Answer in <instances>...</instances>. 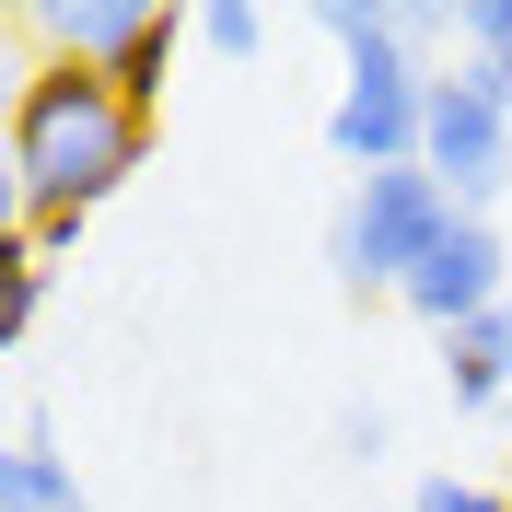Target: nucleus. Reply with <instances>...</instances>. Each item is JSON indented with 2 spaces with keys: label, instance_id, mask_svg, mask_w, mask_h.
Masks as SVG:
<instances>
[{
  "label": "nucleus",
  "instance_id": "nucleus-2",
  "mask_svg": "<svg viewBox=\"0 0 512 512\" xmlns=\"http://www.w3.org/2000/svg\"><path fill=\"white\" fill-rule=\"evenodd\" d=\"M454 222H466V210H454V187L431 175V163L350 175V210H338V280H350V291H408Z\"/></svg>",
  "mask_w": 512,
  "mask_h": 512
},
{
  "label": "nucleus",
  "instance_id": "nucleus-1",
  "mask_svg": "<svg viewBox=\"0 0 512 512\" xmlns=\"http://www.w3.org/2000/svg\"><path fill=\"white\" fill-rule=\"evenodd\" d=\"M140 163H152V117L94 59L24 70V94H12V222L35 245H70Z\"/></svg>",
  "mask_w": 512,
  "mask_h": 512
},
{
  "label": "nucleus",
  "instance_id": "nucleus-5",
  "mask_svg": "<svg viewBox=\"0 0 512 512\" xmlns=\"http://www.w3.org/2000/svg\"><path fill=\"white\" fill-rule=\"evenodd\" d=\"M501 268H512V256H501V233H489V210H466V222L431 245V268H419L396 303H408L419 326H443V338H454V326H478V315H501V303H512Z\"/></svg>",
  "mask_w": 512,
  "mask_h": 512
},
{
  "label": "nucleus",
  "instance_id": "nucleus-11",
  "mask_svg": "<svg viewBox=\"0 0 512 512\" xmlns=\"http://www.w3.org/2000/svg\"><path fill=\"white\" fill-rule=\"evenodd\" d=\"M338 454H361V466H373V454H384V408H373V396H361V408L338 419Z\"/></svg>",
  "mask_w": 512,
  "mask_h": 512
},
{
  "label": "nucleus",
  "instance_id": "nucleus-8",
  "mask_svg": "<svg viewBox=\"0 0 512 512\" xmlns=\"http://www.w3.org/2000/svg\"><path fill=\"white\" fill-rule=\"evenodd\" d=\"M454 24H466V70H478L489 94L512 105V0H466Z\"/></svg>",
  "mask_w": 512,
  "mask_h": 512
},
{
  "label": "nucleus",
  "instance_id": "nucleus-7",
  "mask_svg": "<svg viewBox=\"0 0 512 512\" xmlns=\"http://www.w3.org/2000/svg\"><path fill=\"white\" fill-rule=\"evenodd\" d=\"M0 512H94L82 501V478H70L59 466V443H47V431H12V454H0Z\"/></svg>",
  "mask_w": 512,
  "mask_h": 512
},
{
  "label": "nucleus",
  "instance_id": "nucleus-3",
  "mask_svg": "<svg viewBox=\"0 0 512 512\" xmlns=\"http://www.w3.org/2000/svg\"><path fill=\"white\" fill-rule=\"evenodd\" d=\"M419 163L454 187V210H489L512 187V105L489 94L478 70H431V128H419Z\"/></svg>",
  "mask_w": 512,
  "mask_h": 512
},
{
  "label": "nucleus",
  "instance_id": "nucleus-4",
  "mask_svg": "<svg viewBox=\"0 0 512 512\" xmlns=\"http://www.w3.org/2000/svg\"><path fill=\"white\" fill-rule=\"evenodd\" d=\"M47 35H59V59H94L105 82L140 105V117L163 105V70H175V12H152V0H59V12H47Z\"/></svg>",
  "mask_w": 512,
  "mask_h": 512
},
{
  "label": "nucleus",
  "instance_id": "nucleus-9",
  "mask_svg": "<svg viewBox=\"0 0 512 512\" xmlns=\"http://www.w3.org/2000/svg\"><path fill=\"white\" fill-rule=\"evenodd\" d=\"M198 47H210V59H256V35H268V24H256V12H245V0H210V12H198Z\"/></svg>",
  "mask_w": 512,
  "mask_h": 512
},
{
  "label": "nucleus",
  "instance_id": "nucleus-6",
  "mask_svg": "<svg viewBox=\"0 0 512 512\" xmlns=\"http://www.w3.org/2000/svg\"><path fill=\"white\" fill-rule=\"evenodd\" d=\"M443 396L466 419H512V303L443 338Z\"/></svg>",
  "mask_w": 512,
  "mask_h": 512
},
{
  "label": "nucleus",
  "instance_id": "nucleus-10",
  "mask_svg": "<svg viewBox=\"0 0 512 512\" xmlns=\"http://www.w3.org/2000/svg\"><path fill=\"white\" fill-rule=\"evenodd\" d=\"M408 512H512V489H478V478H419Z\"/></svg>",
  "mask_w": 512,
  "mask_h": 512
}]
</instances>
